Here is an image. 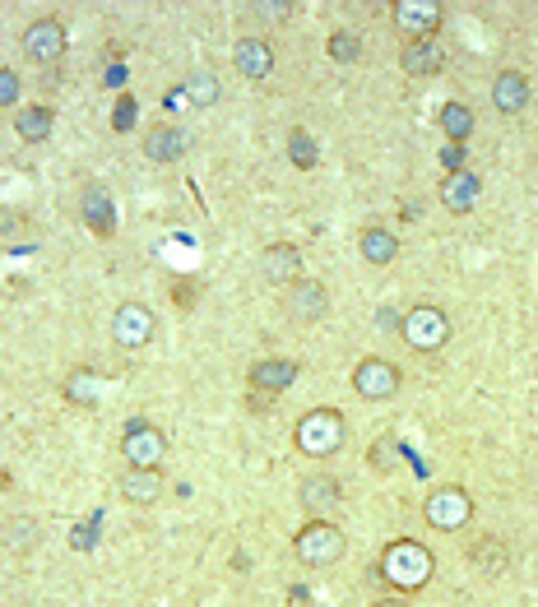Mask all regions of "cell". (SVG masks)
Masks as SVG:
<instances>
[{"mask_svg": "<svg viewBox=\"0 0 538 607\" xmlns=\"http://www.w3.org/2000/svg\"><path fill=\"white\" fill-rule=\"evenodd\" d=\"M381 580L390 589H400V594H418V589H428L432 585V575H437V557H432V547L428 542H418V538H394L381 547Z\"/></svg>", "mask_w": 538, "mask_h": 607, "instance_id": "cell-1", "label": "cell"}, {"mask_svg": "<svg viewBox=\"0 0 538 607\" xmlns=\"http://www.w3.org/2000/svg\"><path fill=\"white\" fill-rule=\"evenodd\" d=\"M344 441H349V422L339 409H311L293 427V446L306 459H330V454L344 450Z\"/></svg>", "mask_w": 538, "mask_h": 607, "instance_id": "cell-2", "label": "cell"}, {"mask_svg": "<svg viewBox=\"0 0 538 607\" xmlns=\"http://www.w3.org/2000/svg\"><path fill=\"white\" fill-rule=\"evenodd\" d=\"M293 552H297V561L311 566V570H330V566L344 561L349 533L339 529L334 519H306V525L297 529V538H293Z\"/></svg>", "mask_w": 538, "mask_h": 607, "instance_id": "cell-3", "label": "cell"}, {"mask_svg": "<svg viewBox=\"0 0 538 607\" xmlns=\"http://www.w3.org/2000/svg\"><path fill=\"white\" fill-rule=\"evenodd\" d=\"M450 334H456V325H450V315L432 302H422V306L400 315V339L418 353H441L450 343Z\"/></svg>", "mask_w": 538, "mask_h": 607, "instance_id": "cell-4", "label": "cell"}, {"mask_svg": "<svg viewBox=\"0 0 538 607\" xmlns=\"http://www.w3.org/2000/svg\"><path fill=\"white\" fill-rule=\"evenodd\" d=\"M422 519L441 533H456L473 519V497L464 487H432L428 497H422Z\"/></svg>", "mask_w": 538, "mask_h": 607, "instance_id": "cell-5", "label": "cell"}, {"mask_svg": "<svg viewBox=\"0 0 538 607\" xmlns=\"http://www.w3.org/2000/svg\"><path fill=\"white\" fill-rule=\"evenodd\" d=\"M121 459H126V469H163L167 437H163L154 422L135 418V422H126V431H121Z\"/></svg>", "mask_w": 538, "mask_h": 607, "instance_id": "cell-6", "label": "cell"}, {"mask_svg": "<svg viewBox=\"0 0 538 607\" xmlns=\"http://www.w3.org/2000/svg\"><path fill=\"white\" fill-rule=\"evenodd\" d=\"M400 385H404V375H400V366H394L390 358H362L353 366V394L366 399V403L394 399V394H400Z\"/></svg>", "mask_w": 538, "mask_h": 607, "instance_id": "cell-7", "label": "cell"}, {"mask_svg": "<svg viewBox=\"0 0 538 607\" xmlns=\"http://www.w3.org/2000/svg\"><path fill=\"white\" fill-rule=\"evenodd\" d=\"M158 334V321H154V311L145 302H121L117 311H111V339L121 343V349L139 353V349H149Z\"/></svg>", "mask_w": 538, "mask_h": 607, "instance_id": "cell-8", "label": "cell"}, {"mask_svg": "<svg viewBox=\"0 0 538 607\" xmlns=\"http://www.w3.org/2000/svg\"><path fill=\"white\" fill-rule=\"evenodd\" d=\"M441 14H446L441 0H394V6H390V19H394V28L404 33V42L437 38Z\"/></svg>", "mask_w": 538, "mask_h": 607, "instance_id": "cell-9", "label": "cell"}, {"mask_svg": "<svg viewBox=\"0 0 538 607\" xmlns=\"http://www.w3.org/2000/svg\"><path fill=\"white\" fill-rule=\"evenodd\" d=\"M23 56L33 66H56L66 56V28H61V19H51V14H42V19H33L23 28Z\"/></svg>", "mask_w": 538, "mask_h": 607, "instance_id": "cell-10", "label": "cell"}, {"mask_svg": "<svg viewBox=\"0 0 538 607\" xmlns=\"http://www.w3.org/2000/svg\"><path fill=\"white\" fill-rule=\"evenodd\" d=\"M283 306H288V315L297 325H321L325 311H330V293L321 278H297L288 293H283Z\"/></svg>", "mask_w": 538, "mask_h": 607, "instance_id": "cell-11", "label": "cell"}, {"mask_svg": "<svg viewBox=\"0 0 538 607\" xmlns=\"http://www.w3.org/2000/svg\"><path fill=\"white\" fill-rule=\"evenodd\" d=\"M261 274H265L270 287H283V293H288L297 278H306V260H302L297 246L274 242V246H265V255H261Z\"/></svg>", "mask_w": 538, "mask_h": 607, "instance_id": "cell-12", "label": "cell"}, {"mask_svg": "<svg viewBox=\"0 0 538 607\" xmlns=\"http://www.w3.org/2000/svg\"><path fill=\"white\" fill-rule=\"evenodd\" d=\"M302 506L311 519H334V510L344 506V482L334 473H306L302 478Z\"/></svg>", "mask_w": 538, "mask_h": 607, "instance_id": "cell-13", "label": "cell"}, {"mask_svg": "<svg viewBox=\"0 0 538 607\" xmlns=\"http://www.w3.org/2000/svg\"><path fill=\"white\" fill-rule=\"evenodd\" d=\"M297 375H302V366L293 362V358H265V362H256L246 371V385L256 390V394H283L288 385H297Z\"/></svg>", "mask_w": 538, "mask_h": 607, "instance_id": "cell-14", "label": "cell"}, {"mask_svg": "<svg viewBox=\"0 0 538 607\" xmlns=\"http://www.w3.org/2000/svg\"><path fill=\"white\" fill-rule=\"evenodd\" d=\"M79 218H84V227H89L94 237H111L117 233V205H111V195L102 190V186H84L79 190Z\"/></svg>", "mask_w": 538, "mask_h": 607, "instance_id": "cell-15", "label": "cell"}, {"mask_svg": "<svg viewBox=\"0 0 538 607\" xmlns=\"http://www.w3.org/2000/svg\"><path fill=\"white\" fill-rule=\"evenodd\" d=\"M469 566L483 575V580H501V575L511 570V547H506L497 533L473 538V547H469Z\"/></svg>", "mask_w": 538, "mask_h": 607, "instance_id": "cell-16", "label": "cell"}, {"mask_svg": "<svg viewBox=\"0 0 538 607\" xmlns=\"http://www.w3.org/2000/svg\"><path fill=\"white\" fill-rule=\"evenodd\" d=\"M529 75L525 70H501L492 79V107L501 111V117H520V111L529 107Z\"/></svg>", "mask_w": 538, "mask_h": 607, "instance_id": "cell-17", "label": "cell"}, {"mask_svg": "<svg viewBox=\"0 0 538 607\" xmlns=\"http://www.w3.org/2000/svg\"><path fill=\"white\" fill-rule=\"evenodd\" d=\"M478 195H483V182H478L469 167L446 172V182H441V205H446L450 214H473Z\"/></svg>", "mask_w": 538, "mask_h": 607, "instance_id": "cell-18", "label": "cell"}, {"mask_svg": "<svg viewBox=\"0 0 538 607\" xmlns=\"http://www.w3.org/2000/svg\"><path fill=\"white\" fill-rule=\"evenodd\" d=\"M233 66L246 79H270L274 75V47H270V38H242L233 47Z\"/></svg>", "mask_w": 538, "mask_h": 607, "instance_id": "cell-19", "label": "cell"}, {"mask_svg": "<svg viewBox=\"0 0 538 607\" xmlns=\"http://www.w3.org/2000/svg\"><path fill=\"white\" fill-rule=\"evenodd\" d=\"M358 251H362L366 265L385 270V265H394V255H400V237H394L390 227H381V223H366L358 233Z\"/></svg>", "mask_w": 538, "mask_h": 607, "instance_id": "cell-20", "label": "cell"}, {"mask_svg": "<svg viewBox=\"0 0 538 607\" xmlns=\"http://www.w3.org/2000/svg\"><path fill=\"white\" fill-rule=\"evenodd\" d=\"M186 144H190V135L182 130V126H149V135H145V158L149 163H177L182 154H186Z\"/></svg>", "mask_w": 538, "mask_h": 607, "instance_id": "cell-21", "label": "cell"}, {"mask_svg": "<svg viewBox=\"0 0 538 607\" xmlns=\"http://www.w3.org/2000/svg\"><path fill=\"white\" fill-rule=\"evenodd\" d=\"M163 491H167L163 469H126V473H121V497H126L130 506H154Z\"/></svg>", "mask_w": 538, "mask_h": 607, "instance_id": "cell-22", "label": "cell"}, {"mask_svg": "<svg viewBox=\"0 0 538 607\" xmlns=\"http://www.w3.org/2000/svg\"><path fill=\"white\" fill-rule=\"evenodd\" d=\"M400 66H404V75H413V79H432V75L446 66V51L437 47V38L404 42V51H400Z\"/></svg>", "mask_w": 538, "mask_h": 607, "instance_id": "cell-23", "label": "cell"}, {"mask_svg": "<svg viewBox=\"0 0 538 607\" xmlns=\"http://www.w3.org/2000/svg\"><path fill=\"white\" fill-rule=\"evenodd\" d=\"M42 542V525L33 515H10L6 525H0V547H6L10 557H23V552H33V547Z\"/></svg>", "mask_w": 538, "mask_h": 607, "instance_id": "cell-24", "label": "cell"}, {"mask_svg": "<svg viewBox=\"0 0 538 607\" xmlns=\"http://www.w3.org/2000/svg\"><path fill=\"white\" fill-rule=\"evenodd\" d=\"M51 126H56V117H51L47 102H28V107L14 111V135H19L23 144H47V139H51Z\"/></svg>", "mask_w": 538, "mask_h": 607, "instance_id": "cell-25", "label": "cell"}, {"mask_svg": "<svg viewBox=\"0 0 538 607\" xmlns=\"http://www.w3.org/2000/svg\"><path fill=\"white\" fill-rule=\"evenodd\" d=\"M61 394H66L70 403H79V409H94V403L102 399V375H98L94 366H75V371L66 375Z\"/></svg>", "mask_w": 538, "mask_h": 607, "instance_id": "cell-26", "label": "cell"}, {"mask_svg": "<svg viewBox=\"0 0 538 607\" xmlns=\"http://www.w3.org/2000/svg\"><path fill=\"white\" fill-rule=\"evenodd\" d=\"M182 98H186L190 107H214V102L223 98L218 75H214V70H190L186 84H182Z\"/></svg>", "mask_w": 538, "mask_h": 607, "instance_id": "cell-27", "label": "cell"}, {"mask_svg": "<svg viewBox=\"0 0 538 607\" xmlns=\"http://www.w3.org/2000/svg\"><path fill=\"white\" fill-rule=\"evenodd\" d=\"M441 130H446V144H469V135H473V107L469 102H446L441 107Z\"/></svg>", "mask_w": 538, "mask_h": 607, "instance_id": "cell-28", "label": "cell"}, {"mask_svg": "<svg viewBox=\"0 0 538 607\" xmlns=\"http://www.w3.org/2000/svg\"><path fill=\"white\" fill-rule=\"evenodd\" d=\"M325 56H330L334 66H353L358 56H362V38L353 33V28H334L330 42H325Z\"/></svg>", "mask_w": 538, "mask_h": 607, "instance_id": "cell-29", "label": "cell"}, {"mask_svg": "<svg viewBox=\"0 0 538 607\" xmlns=\"http://www.w3.org/2000/svg\"><path fill=\"white\" fill-rule=\"evenodd\" d=\"M288 163L293 167H302V172H311V167H316L321 163V149H316V139H311L302 126L288 135Z\"/></svg>", "mask_w": 538, "mask_h": 607, "instance_id": "cell-30", "label": "cell"}, {"mask_svg": "<svg viewBox=\"0 0 538 607\" xmlns=\"http://www.w3.org/2000/svg\"><path fill=\"white\" fill-rule=\"evenodd\" d=\"M19 98H23V79H19V70L0 66V107H19Z\"/></svg>", "mask_w": 538, "mask_h": 607, "instance_id": "cell-31", "label": "cell"}, {"mask_svg": "<svg viewBox=\"0 0 538 607\" xmlns=\"http://www.w3.org/2000/svg\"><path fill=\"white\" fill-rule=\"evenodd\" d=\"M251 10H256L261 19H274V23H283V19L293 14V0H256V6H251Z\"/></svg>", "mask_w": 538, "mask_h": 607, "instance_id": "cell-32", "label": "cell"}, {"mask_svg": "<svg viewBox=\"0 0 538 607\" xmlns=\"http://www.w3.org/2000/svg\"><path fill=\"white\" fill-rule=\"evenodd\" d=\"M394 454H400V450H394V441H376L366 459H372V469H376V473H390V469H394Z\"/></svg>", "mask_w": 538, "mask_h": 607, "instance_id": "cell-33", "label": "cell"}, {"mask_svg": "<svg viewBox=\"0 0 538 607\" xmlns=\"http://www.w3.org/2000/svg\"><path fill=\"white\" fill-rule=\"evenodd\" d=\"M441 163H446V172H460V167H464V144H446Z\"/></svg>", "mask_w": 538, "mask_h": 607, "instance_id": "cell-34", "label": "cell"}, {"mask_svg": "<svg viewBox=\"0 0 538 607\" xmlns=\"http://www.w3.org/2000/svg\"><path fill=\"white\" fill-rule=\"evenodd\" d=\"M130 121H135V102L121 98V102H117V130H130Z\"/></svg>", "mask_w": 538, "mask_h": 607, "instance_id": "cell-35", "label": "cell"}, {"mask_svg": "<svg viewBox=\"0 0 538 607\" xmlns=\"http://www.w3.org/2000/svg\"><path fill=\"white\" fill-rule=\"evenodd\" d=\"M372 607H413V603H409L404 594H390V598H376Z\"/></svg>", "mask_w": 538, "mask_h": 607, "instance_id": "cell-36", "label": "cell"}]
</instances>
